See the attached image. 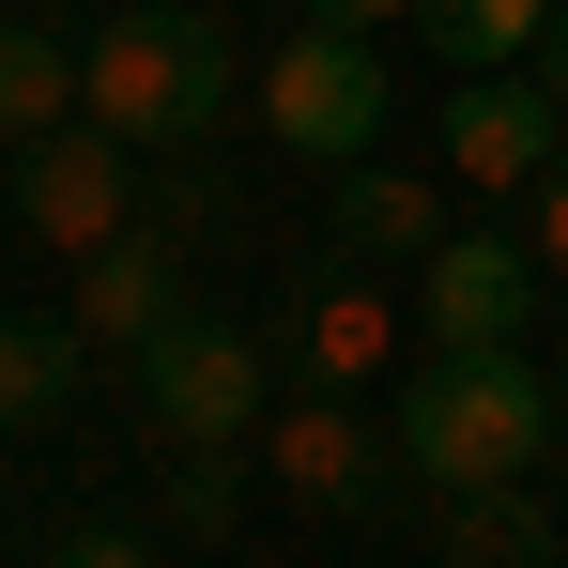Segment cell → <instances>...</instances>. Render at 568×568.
Returning a JSON list of instances; mask_svg holds the SVG:
<instances>
[{"instance_id": "8", "label": "cell", "mask_w": 568, "mask_h": 568, "mask_svg": "<svg viewBox=\"0 0 568 568\" xmlns=\"http://www.w3.org/2000/svg\"><path fill=\"white\" fill-rule=\"evenodd\" d=\"M538 246L523 231H446L430 262H415V323H430V354H507L523 323H538Z\"/></svg>"}, {"instance_id": "7", "label": "cell", "mask_w": 568, "mask_h": 568, "mask_svg": "<svg viewBox=\"0 0 568 568\" xmlns=\"http://www.w3.org/2000/svg\"><path fill=\"white\" fill-rule=\"evenodd\" d=\"M277 369L323 384V399H354L369 369H399V292H384V262H307V277L277 292Z\"/></svg>"}, {"instance_id": "13", "label": "cell", "mask_w": 568, "mask_h": 568, "mask_svg": "<svg viewBox=\"0 0 568 568\" xmlns=\"http://www.w3.org/2000/svg\"><path fill=\"white\" fill-rule=\"evenodd\" d=\"M415 31L446 47V78H507L554 47V0H415Z\"/></svg>"}, {"instance_id": "4", "label": "cell", "mask_w": 568, "mask_h": 568, "mask_svg": "<svg viewBox=\"0 0 568 568\" xmlns=\"http://www.w3.org/2000/svg\"><path fill=\"white\" fill-rule=\"evenodd\" d=\"M262 476H277L307 523H369V507H399L384 476H415L399 462V430H369L354 399H323V384H292L277 415H262Z\"/></svg>"}, {"instance_id": "2", "label": "cell", "mask_w": 568, "mask_h": 568, "mask_svg": "<svg viewBox=\"0 0 568 568\" xmlns=\"http://www.w3.org/2000/svg\"><path fill=\"white\" fill-rule=\"evenodd\" d=\"M78 108H93L108 139L170 154V139H200V123L231 108V31H215L200 0H123L93 47H78Z\"/></svg>"}, {"instance_id": "11", "label": "cell", "mask_w": 568, "mask_h": 568, "mask_svg": "<svg viewBox=\"0 0 568 568\" xmlns=\"http://www.w3.org/2000/svg\"><path fill=\"white\" fill-rule=\"evenodd\" d=\"M430 246H446V200L384 154H354L338 170V262H430Z\"/></svg>"}, {"instance_id": "1", "label": "cell", "mask_w": 568, "mask_h": 568, "mask_svg": "<svg viewBox=\"0 0 568 568\" xmlns=\"http://www.w3.org/2000/svg\"><path fill=\"white\" fill-rule=\"evenodd\" d=\"M399 462H415V491L446 507V491H507V476H538L568 446V399L554 369H523V338L507 354H430V369L399 384Z\"/></svg>"}, {"instance_id": "12", "label": "cell", "mask_w": 568, "mask_h": 568, "mask_svg": "<svg viewBox=\"0 0 568 568\" xmlns=\"http://www.w3.org/2000/svg\"><path fill=\"white\" fill-rule=\"evenodd\" d=\"M430 554L446 568H554L568 538H554V507L507 476V491H446V523H430Z\"/></svg>"}, {"instance_id": "18", "label": "cell", "mask_w": 568, "mask_h": 568, "mask_svg": "<svg viewBox=\"0 0 568 568\" xmlns=\"http://www.w3.org/2000/svg\"><path fill=\"white\" fill-rule=\"evenodd\" d=\"M523 246H538V277H568V154L538 170V200H523Z\"/></svg>"}, {"instance_id": "10", "label": "cell", "mask_w": 568, "mask_h": 568, "mask_svg": "<svg viewBox=\"0 0 568 568\" xmlns=\"http://www.w3.org/2000/svg\"><path fill=\"white\" fill-rule=\"evenodd\" d=\"M170 323H185V277H170V246H154V231H123V246H93V262H78V338L154 354Z\"/></svg>"}, {"instance_id": "14", "label": "cell", "mask_w": 568, "mask_h": 568, "mask_svg": "<svg viewBox=\"0 0 568 568\" xmlns=\"http://www.w3.org/2000/svg\"><path fill=\"white\" fill-rule=\"evenodd\" d=\"M47 123H78V47L0 16V139H47Z\"/></svg>"}, {"instance_id": "21", "label": "cell", "mask_w": 568, "mask_h": 568, "mask_svg": "<svg viewBox=\"0 0 568 568\" xmlns=\"http://www.w3.org/2000/svg\"><path fill=\"white\" fill-rule=\"evenodd\" d=\"M554 399H568V384H554Z\"/></svg>"}, {"instance_id": "19", "label": "cell", "mask_w": 568, "mask_h": 568, "mask_svg": "<svg viewBox=\"0 0 568 568\" xmlns=\"http://www.w3.org/2000/svg\"><path fill=\"white\" fill-rule=\"evenodd\" d=\"M323 31H384V16H415V0H307Z\"/></svg>"}, {"instance_id": "9", "label": "cell", "mask_w": 568, "mask_h": 568, "mask_svg": "<svg viewBox=\"0 0 568 568\" xmlns=\"http://www.w3.org/2000/svg\"><path fill=\"white\" fill-rule=\"evenodd\" d=\"M430 139H446V170H462L476 200H538V170L568 154V108H554V78L507 62V78H462Z\"/></svg>"}, {"instance_id": "17", "label": "cell", "mask_w": 568, "mask_h": 568, "mask_svg": "<svg viewBox=\"0 0 568 568\" xmlns=\"http://www.w3.org/2000/svg\"><path fill=\"white\" fill-rule=\"evenodd\" d=\"M47 568H154V538H139V523H62Z\"/></svg>"}, {"instance_id": "16", "label": "cell", "mask_w": 568, "mask_h": 568, "mask_svg": "<svg viewBox=\"0 0 568 568\" xmlns=\"http://www.w3.org/2000/svg\"><path fill=\"white\" fill-rule=\"evenodd\" d=\"M154 507H170L185 538H231V507H246V446H170V476H154Z\"/></svg>"}, {"instance_id": "20", "label": "cell", "mask_w": 568, "mask_h": 568, "mask_svg": "<svg viewBox=\"0 0 568 568\" xmlns=\"http://www.w3.org/2000/svg\"><path fill=\"white\" fill-rule=\"evenodd\" d=\"M538 78H554V108H568V0H554V47H538Z\"/></svg>"}, {"instance_id": "3", "label": "cell", "mask_w": 568, "mask_h": 568, "mask_svg": "<svg viewBox=\"0 0 568 568\" xmlns=\"http://www.w3.org/2000/svg\"><path fill=\"white\" fill-rule=\"evenodd\" d=\"M262 123H277L292 154H323V170H354V154H384V123H399V93H384V31H292L277 62H262Z\"/></svg>"}, {"instance_id": "15", "label": "cell", "mask_w": 568, "mask_h": 568, "mask_svg": "<svg viewBox=\"0 0 568 568\" xmlns=\"http://www.w3.org/2000/svg\"><path fill=\"white\" fill-rule=\"evenodd\" d=\"M78 399V323H0V430H47Z\"/></svg>"}, {"instance_id": "5", "label": "cell", "mask_w": 568, "mask_h": 568, "mask_svg": "<svg viewBox=\"0 0 568 568\" xmlns=\"http://www.w3.org/2000/svg\"><path fill=\"white\" fill-rule=\"evenodd\" d=\"M16 215H31V246H62V262L123 246V231H139V139H108V123L16 139Z\"/></svg>"}, {"instance_id": "6", "label": "cell", "mask_w": 568, "mask_h": 568, "mask_svg": "<svg viewBox=\"0 0 568 568\" xmlns=\"http://www.w3.org/2000/svg\"><path fill=\"white\" fill-rule=\"evenodd\" d=\"M139 399H154V430L170 446H246V415H262V384H277V338H246V323H170L154 354H123Z\"/></svg>"}]
</instances>
